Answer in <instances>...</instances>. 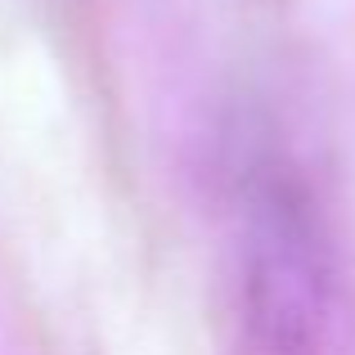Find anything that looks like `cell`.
<instances>
[{
	"label": "cell",
	"mask_w": 355,
	"mask_h": 355,
	"mask_svg": "<svg viewBox=\"0 0 355 355\" xmlns=\"http://www.w3.org/2000/svg\"><path fill=\"white\" fill-rule=\"evenodd\" d=\"M243 279L252 329L275 351H302L324 315V243L293 184L266 180L252 189Z\"/></svg>",
	"instance_id": "1"
}]
</instances>
